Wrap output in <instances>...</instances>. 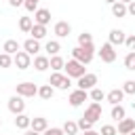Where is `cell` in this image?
<instances>
[{
	"label": "cell",
	"instance_id": "obj_1",
	"mask_svg": "<svg viewBox=\"0 0 135 135\" xmlns=\"http://www.w3.org/2000/svg\"><path fill=\"white\" fill-rule=\"evenodd\" d=\"M93 57H95V44H93V42L72 49V59H76V61H80V63H84V65H89V63L93 61Z\"/></svg>",
	"mask_w": 135,
	"mask_h": 135
},
{
	"label": "cell",
	"instance_id": "obj_2",
	"mask_svg": "<svg viewBox=\"0 0 135 135\" xmlns=\"http://www.w3.org/2000/svg\"><path fill=\"white\" fill-rule=\"evenodd\" d=\"M63 70H65V76H70V78H80V76H84L86 74V68H84V63H80V61H76V59H70V61H65V65H63Z\"/></svg>",
	"mask_w": 135,
	"mask_h": 135
},
{
	"label": "cell",
	"instance_id": "obj_3",
	"mask_svg": "<svg viewBox=\"0 0 135 135\" xmlns=\"http://www.w3.org/2000/svg\"><path fill=\"white\" fill-rule=\"evenodd\" d=\"M49 84H51L53 89L68 91V89H70V84H72V78H70V76H65V74H61V72H53V74H51V78H49Z\"/></svg>",
	"mask_w": 135,
	"mask_h": 135
},
{
	"label": "cell",
	"instance_id": "obj_4",
	"mask_svg": "<svg viewBox=\"0 0 135 135\" xmlns=\"http://www.w3.org/2000/svg\"><path fill=\"white\" fill-rule=\"evenodd\" d=\"M15 95H21L23 99L34 97V95H38V86L34 82H19V84H15Z\"/></svg>",
	"mask_w": 135,
	"mask_h": 135
},
{
	"label": "cell",
	"instance_id": "obj_5",
	"mask_svg": "<svg viewBox=\"0 0 135 135\" xmlns=\"http://www.w3.org/2000/svg\"><path fill=\"white\" fill-rule=\"evenodd\" d=\"M97 55H99V59H101L103 63H114V61H116V51H114V46H112L110 42L101 44V49L97 51Z\"/></svg>",
	"mask_w": 135,
	"mask_h": 135
},
{
	"label": "cell",
	"instance_id": "obj_6",
	"mask_svg": "<svg viewBox=\"0 0 135 135\" xmlns=\"http://www.w3.org/2000/svg\"><path fill=\"white\" fill-rule=\"evenodd\" d=\"M13 63L17 65V70H27L32 65V55H27L25 51H17L13 55Z\"/></svg>",
	"mask_w": 135,
	"mask_h": 135
},
{
	"label": "cell",
	"instance_id": "obj_7",
	"mask_svg": "<svg viewBox=\"0 0 135 135\" xmlns=\"http://www.w3.org/2000/svg\"><path fill=\"white\" fill-rule=\"evenodd\" d=\"M86 99H89V91H82V89L72 91V93H70V97H68V101H70V105H72V108H80Z\"/></svg>",
	"mask_w": 135,
	"mask_h": 135
},
{
	"label": "cell",
	"instance_id": "obj_8",
	"mask_svg": "<svg viewBox=\"0 0 135 135\" xmlns=\"http://www.w3.org/2000/svg\"><path fill=\"white\" fill-rule=\"evenodd\" d=\"M84 118H86V120H91L93 124H95L97 120H101V103L91 101V105L84 110Z\"/></svg>",
	"mask_w": 135,
	"mask_h": 135
},
{
	"label": "cell",
	"instance_id": "obj_9",
	"mask_svg": "<svg viewBox=\"0 0 135 135\" xmlns=\"http://www.w3.org/2000/svg\"><path fill=\"white\" fill-rule=\"evenodd\" d=\"M95 84H97V74L86 72L84 76H80V78H78V89H82V91H91Z\"/></svg>",
	"mask_w": 135,
	"mask_h": 135
},
{
	"label": "cell",
	"instance_id": "obj_10",
	"mask_svg": "<svg viewBox=\"0 0 135 135\" xmlns=\"http://www.w3.org/2000/svg\"><path fill=\"white\" fill-rule=\"evenodd\" d=\"M32 19H34V23H38V25H49V23H51V11H49V8H36Z\"/></svg>",
	"mask_w": 135,
	"mask_h": 135
},
{
	"label": "cell",
	"instance_id": "obj_11",
	"mask_svg": "<svg viewBox=\"0 0 135 135\" xmlns=\"http://www.w3.org/2000/svg\"><path fill=\"white\" fill-rule=\"evenodd\" d=\"M8 110L17 116V114H21L23 110H25V101H23V97L21 95H13L11 99H8Z\"/></svg>",
	"mask_w": 135,
	"mask_h": 135
},
{
	"label": "cell",
	"instance_id": "obj_12",
	"mask_svg": "<svg viewBox=\"0 0 135 135\" xmlns=\"http://www.w3.org/2000/svg\"><path fill=\"white\" fill-rule=\"evenodd\" d=\"M70 32H72V27H70V23H68V21H57V23H55V27H53V34H55L57 38H68V36H70Z\"/></svg>",
	"mask_w": 135,
	"mask_h": 135
},
{
	"label": "cell",
	"instance_id": "obj_13",
	"mask_svg": "<svg viewBox=\"0 0 135 135\" xmlns=\"http://www.w3.org/2000/svg\"><path fill=\"white\" fill-rule=\"evenodd\" d=\"M108 36H110V40H108V42H110L112 46H118V44H124V38H127V34H124L122 30H118V27H114V30H110V34H108Z\"/></svg>",
	"mask_w": 135,
	"mask_h": 135
},
{
	"label": "cell",
	"instance_id": "obj_14",
	"mask_svg": "<svg viewBox=\"0 0 135 135\" xmlns=\"http://www.w3.org/2000/svg\"><path fill=\"white\" fill-rule=\"evenodd\" d=\"M21 46H23V51H25L27 55H32V57L40 53V40H36V38H27Z\"/></svg>",
	"mask_w": 135,
	"mask_h": 135
},
{
	"label": "cell",
	"instance_id": "obj_15",
	"mask_svg": "<svg viewBox=\"0 0 135 135\" xmlns=\"http://www.w3.org/2000/svg\"><path fill=\"white\" fill-rule=\"evenodd\" d=\"M120 135H129L131 131H135V120L133 118H122V120H118V129H116Z\"/></svg>",
	"mask_w": 135,
	"mask_h": 135
},
{
	"label": "cell",
	"instance_id": "obj_16",
	"mask_svg": "<svg viewBox=\"0 0 135 135\" xmlns=\"http://www.w3.org/2000/svg\"><path fill=\"white\" fill-rule=\"evenodd\" d=\"M105 99H108V103L116 105V103H120L124 99V93H122V89H112L110 93H105Z\"/></svg>",
	"mask_w": 135,
	"mask_h": 135
},
{
	"label": "cell",
	"instance_id": "obj_17",
	"mask_svg": "<svg viewBox=\"0 0 135 135\" xmlns=\"http://www.w3.org/2000/svg\"><path fill=\"white\" fill-rule=\"evenodd\" d=\"M63 65H65L63 57H59V55H51V57H49V68H51L53 72H61Z\"/></svg>",
	"mask_w": 135,
	"mask_h": 135
},
{
	"label": "cell",
	"instance_id": "obj_18",
	"mask_svg": "<svg viewBox=\"0 0 135 135\" xmlns=\"http://www.w3.org/2000/svg\"><path fill=\"white\" fill-rule=\"evenodd\" d=\"M46 127H49V120L42 118V116H36V118H32V122H30V129H34V131H38V133H42Z\"/></svg>",
	"mask_w": 135,
	"mask_h": 135
},
{
	"label": "cell",
	"instance_id": "obj_19",
	"mask_svg": "<svg viewBox=\"0 0 135 135\" xmlns=\"http://www.w3.org/2000/svg\"><path fill=\"white\" fill-rule=\"evenodd\" d=\"M34 68H36L38 72L49 70V57H46V55H34Z\"/></svg>",
	"mask_w": 135,
	"mask_h": 135
},
{
	"label": "cell",
	"instance_id": "obj_20",
	"mask_svg": "<svg viewBox=\"0 0 135 135\" xmlns=\"http://www.w3.org/2000/svg\"><path fill=\"white\" fill-rule=\"evenodd\" d=\"M30 122H32V118H30L27 114H23V112L15 116V127H17V129H23V131H25V129H30Z\"/></svg>",
	"mask_w": 135,
	"mask_h": 135
},
{
	"label": "cell",
	"instance_id": "obj_21",
	"mask_svg": "<svg viewBox=\"0 0 135 135\" xmlns=\"http://www.w3.org/2000/svg\"><path fill=\"white\" fill-rule=\"evenodd\" d=\"M110 6H112V15H114V17H127V4H124V2L116 0V2L110 4Z\"/></svg>",
	"mask_w": 135,
	"mask_h": 135
},
{
	"label": "cell",
	"instance_id": "obj_22",
	"mask_svg": "<svg viewBox=\"0 0 135 135\" xmlns=\"http://www.w3.org/2000/svg\"><path fill=\"white\" fill-rule=\"evenodd\" d=\"M30 34H32V38H36V40H42V38L46 36V25H38V23H34L32 30H30Z\"/></svg>",
	"mask_w": 135,
	"mask_h": 135
},
{
	"label": "cell",
	"instance_id": "obj_23",
	"mask_svg": "<svg viewBox=\"0 0 135 135\" xmlns=\"http://www.w3.org/2000/svg\"><path fill=\"white\" fill-rule=\"evenodd\" d=\"M19 49H21V44H19V42H17L15 38L6 40V42H4V46H2V51H4V53H8V55H15V53H17Z\"/></svg>",
	"mask_w": 135,
	"mask_h": 135
},
{
	"label": "cell",
	"instance_id": "obj_24",
	"mask_svg": "<svg viewBox=\"0 0 135 135\" xmlns=\"http://www.w3.org/2000/svg\"><path fill=\"white\" fill-rule=\"evenodd\" d=\"M44 51L49 53V57H51V55H59V51H61L59 40H49V42L44 44Z\"/></svg>",
	"mask_w": 135,
	"mask_h": 135
},
{
	"label": "cell",
	"instance_id": "obj_25",
	"mask_svg": "<svg viewBox=\"0 0 135 135\" xmlns=\"http://www.w3.org/2000/svg\"><path fill=\"white\" fill-rule=\"evenodd\" d=\"M110 116H112L114 120H122V118L127 116V110L122 108V103H116V105H112V112H110Z\"/></svg>",
	"mask_w": 135,
	"mask_h": 135
},
{
	"label": "cell",
	"instance_id": "obj_26",
	"mask_svg": "<svg viewBox=\"0 0 135 135\" xmlns=\"http://www.w3.org/2000/svg\"><path fill=\"white\" fill-rule=\"evenodd\" d=\"M38 95H40L42 99H46V101H49V99L55 95V89H53L51 84H42V86H38Z\"/></svg>",
	"mask_w": 135,
	"mask_h": 135
},
{
	"label": "cell",
	"instance_id": "obj_27",
	"mask_svg": "<svg viewBox=\"0 0 135 135\" xmlns=\"http://www.w3.org/2000/svg\"><path fill=\"white\" fill-rule=\"evenodd\" d=\"M32 25H34V19H32V17H21V19H19V30H21V32L30 34Z\"/></svg>",
	"mask_w": 135,
	"mask_h": 135
},
{
	"label": "cell",
	"instance_id": "obj_28",
	"mask_svg": "<svg viewBox=\"0 0 135 135\" xmlns=\"http://www.w3.org/2000/svg\"><path fill=\"white\" fill-rule=\"evenodd\" d=\"M89 97H91V101H97V103H99V101H103V99H105V93H103L101 89L93 86V89L89 91Z\"/></svg>",
	"mask_w": 135,
	"mask_h": 135
},
{
	"label": "cell",
	"instance_id": "obj_29",
	"mask_svg": "<svg viewBox=\"0 0 135 135\" xmlns=\"http://www.w3.org/2000/svg\"><path fill=\"white\" fill-rule=\"evenodd\" d=\"M61 129H63V133H65V135H76V133H78V124H76L74 120H65Z\"/></svg>",
	"mask_w": 135,
	"mask_h": 135
},
{
	"label": "cell",
	"instance_id": "obj_30",
	"mask_svg": "<svg viewBox=\"0 0 135 135\" xmlns=\"http://www.w3.org/2000/svg\"><path fill=\"white\" fill-rule=\"evenodd\" d=\"M124 68L131 70V72H135V51H129L124 55Z\"/></svg>",
	"mask_w": 135,
	"mask_h": 135
},
{
	"label": "cell",
	"instance_id": "obj_31",
	"mask_svg": "<svg viewBox=\"0 0 135 135\" xmlns=\"http://www.w3.org/2000/svg\"><path fill=\"white\" fill-rule=\"evenodd\" d=\"M11 65H13V55L0 53V68H11Z\"/></svg>",
	"mask_w": 135,
	"mask_h": 135
},
{
	"label": "cell",
	"instance_id": "obj_32",
	"mask_svg": "<svg viewBox=\"0 0 135 135\" xmlns=\"http://www.w3.org/2000/svg\"><path fill=\"white\" fill-rule=\"evenodd\" d=\"M122 93H124V95H135V80H124Z\"/></svg>",
	"mask_w": 135,
	"mask_h": 135
},
{
	"label": "cell",
	"instance_id": "obj_33",
	"mask_svg": "<svg viewBox=\"0 0 135 135\" xmlns=\"http://www.w3.org/2000/svg\"><path fill=\"white\" fill-rule=\"evenodd\" d=\"M89 42H93V36H91L89 32H82V34H78V46H82V44H89Z\"/></svg>",
	"mask_w": 135,
	"mask_h": 135
},
{
	"label": "cell",
	"instance_id": "obj_34",
	"mask_svg": "<svg viewBox=\"0 0 135 135\" xmlns=\"http://www.w3.org/2000/svg\"><path fill=\"white\" fill-rule=\"evenodd\" d=\"M99 133H101V135H118V131H116V127H114V124H103Z\"/></svg>",
	"mask_w": 135,
	"mask_h": 135
},
{
	"label": "cell",
	"instance_id": "obj_35",
	"mask_svg": "<svg viewBox=\"0 0 135 135\" xmlns=\"http://www.w3.org/2000/svg\"><path fill=\"white\" fill-rule=\"evenodd\" d=\"M42 135H65V133H63V129H59V127H46V129L42 131Z\"/></svg>",
	"mask_w": 135,
	"mask_h": 135
},
{
	"label": "cell",
	"instance_id": "obj_36",
	"mask_svg": "<svg viewBox=\"0 0 135 135\" xmlns=\"http://www.w3.org/2000/svg\"><path fill=\"white\" fill-rule=\"evenodd\" d=\"M76 124H78V129H82V131H89V129H93V122H91V120H86L84 116H82V118H80Z\"/></svg>",
	"mask_w": 135,
	"mask_h": 135
},
{
	"label": "cell",
	"instance_id": "obj_37",
	"mask_svg": "<svg viewBox=\"0 0 135 135\" xmlns=\"http://www.w3.org/2000/svg\"><path fill=\"white\" fill-rule=\"evenodd\" d=\"M124 46H127L129 51H135V34H129V36L124 38Z\"/></svg>",
	"mask_w": 135,
	"mask_h": 135
},
{
	"label": "cell",
	"instance_id": "obj_38",
	"mask_svg": "<svg viewBox=\"0 0 135 135\" xmlns=\"http://www.w3.org/2000/svg\"><path fill=\"white\" fill-rule=\"evenodd\" d=\"M38 4H40V0H25V2H23V6H25L30 13H34V11L38 8Z\"/></svg>",
	"mask_w": 135,
	"mask_h": 135
},
{
	"label": "cell",
	"instance_id": "obj_39",
	"mask_svg": "<svg viewBox=\"0 0 135 135\" xmlns=\"http://www.w3.org/2000/svg\"><path fill=\"white\" fill-rule=\"evenodd\" d=\"M127 15H131V17H135V0L127 4Z\"/></svg>",
	"mask_w": 135,
	"mask_h": 135
},
{
	"label": "cell",
	"instance_id": "obj_40",
	"mask_svg": "<svg viewBox=\"0 0 135 135\" xmlns=\"http://www.w3.org/2000/svg\"><path fill=\"white\" fill-rule=\"evenodd\" d=\"M23 2H25V0H8V4H11L13 8H17V6H23Z\"/></svg>",
	"mask_w": 135,
	"mask_h": 135
},
{
	"label": "cell",
	"instance_id": "obj_41",
	"mask_svg": "<svg viewBox=\"0 0 135 135\" xmlns=\"http://www.w3.org/2000/svg\"><path fill=\"white\" fill-rule=\"evenodd\" d=\"M25 135H42V133H38V131H34V129H25Z\"/></svg>",
	"mask_w": 135,
	"mask_h": 135
},
{
	"label": "cell",
	"instance_id": "obj_42",
	"mask_svg": "<svg viewBox=\"0 0 135 135\" xmlns=\"http://www.w3.org/2000/svg\"><path fill=\"white\" fill-rule=\"evenodd\" d=\"M84 135H101V133H97V131H93V129H89V131H84Z\"/></svg>",
	"mask_w": 135,
	"mask_h": 135
},
{
	"label": "cell",
	"instance_id": "obj_43",
	"mask_svg": "<svg viewBox=\"0 0 135 135\" xmlns=\"http://www.w3.org/2000/svg\"><path fill=\"white\" fill-rule=\"evenodd\" d=\"M103 2H108V4H114V2H116V0H103Z\"/></svg>",
	"mask_w": 135,
	"mask_h": 135
},
{
	"label": "cell",
	"instance_id": "obj_44",
	"mask_svg": "<svg viewBox=\"0 0 135 135\" xmlns=\"http://www.w3.org/2000/svg\"><path fill=\"white\" fill-rule=\"evenodd\" d=\"M120 2H124V4H129V2H133V0H120Z\"/></svg>",
	"mask_w": 135,
	"mask_h": 135
},
{
	"label": "cell",
	"instance_id": "obj_45",
	"mask_svg": "<svg viewBox=\"0 0 135 135\" xmlns=\"http://www.w3.org/2000/svg\"><path fill=\"white\" fill-rule=\"evenodd\" d=\"M129 135H135V131H131V133H129Z\"/></svg>",
	"mask_w": 135,
	"mask_h": 135
},
{
	"label": "cell",
	"instance_id": "obj_46",
	"mask_svg": "<svg viewBox=\"0 0 135 135\" xmlns=\"http://www.w3.org/2000/svg\"><path fill=\"white\" fill-rule=\"evenodd\" d=\"M0 127H2V118H0Z\"/></svg>",
	"mask_w": 135,
	"mask_h": 135
}]
</instances>
